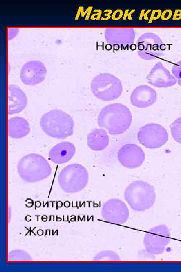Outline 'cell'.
<instances>
[{
	"label": "cell",
	"instance_id": "obj_9",
	"mask_svg": "<svg viewBox=\"0 0 181 272\" xmlns=\"http://www.w3.org/2000/svg\"><path fill=\"white\" fill-rule=\"evenodd\" d=\"M165 45L156 34L146 32L142 34L137 41L138 56L146 60L156 59L163 55Z\"/></svg>",
	"mask_w": 181,
	"mask_h": 272
},
{
	"label": "cell",
	"instance_id": "obj_8",
	"mask_svg": "<svg viewBox=\"0 0 181 272\" xmlns=\"http://www.w3.org/2000/svg\"><path fill=\"white\" fill-rule=\"evenodd\" d=\"M137 139L145 147L156 149L166 143L168 140V134L166 129L160 124L149 123L139 128Z\"/></svg>",
	"mask_w": 181,
	"mask_h": 272
},
{
	"label": "cell",
	"instance_id": "obj_4",
	"mask_svg": "<svg viewBox=\"0 0 181 272\" xmlns=\"http://www.w3.org/2000/svg\"><path fill=\"white\" fill-rule=\"evenodd\" d=\"M124 197L133 210L143 212L154 205L156 195L153 186L142 180H136L126 187Z\"/></svg>",
	"mask_w": 181,
	"mask_h": 272
},
{
	"label": "cell",
	"instance_id": "obj_24",
	"mask_svg": "<svg viewBox=\"0 0 181 272\" xmlns=\"http://www.w3.org/2000/svg\"><path fill=\"white\" fill-rule=\"evenodd\" d=\"M19 32L18 29H13V32L11 33H9L8 38L9 40L12 38H13Z\"/></svg>",
	"mask_w": 181,
	"mask_h": 272
},
{
	"label": "cell",
	"instance_id": "obj_15",
	"mask_svg": "<svg viewBox=\"0 0 181 272\" xmlns=\"http://www.w3.org/2000/svg\"><path fill=\"white\" fill-rule=\"evenodd\" d=\"M157 100L156 91L147 85L136 87L130 95L131 104L138 108H147L152 105Z\"/></svg>",
	"mask_w": 181,
	"mask_h": 272
},
{
	"label": "cell",
	"instance_id": "obj_10",
	"mask_svg": "<svg viewBox=\"0 0 181 272\" xmlns=\"http://www.w3.org/2000/svg\"><path fill=\"white\" fill-rule=\"evenodd\" d=\"M101 215L106 221L121 225L126 223L129 218V210L125 203L122 200L112 198L103 204Z\"/></svg>",
	"mask_w": 181,
	"mask_h": 272
},
{
	"label": "cell",
	"instance_id": "obj_11",
	"mask_svg": "<svg viewBox=\"0 0 181 272\" xmlns=\"http://www.w3.org/2000/svg\"><path fill=\"white\" fill-rule=\"evenodd\" d=\"M46 74V68L42 62L31 60L23 64L20 71V77L24 84L34 86L43 82Z\"/></svg>",
	"mask_w": 181,
	"mask_h": 272
},
{
	"label": "cell",
	"instance_id": "obj_2",
	"mask_svg": "<svg viewBox=\"0 0 181 272\" xmlns=\"http://www.w3.org/2000/svg\"><path fill=\"white\" fill-rule=\"evenodd\" d=\"M40 125L48 136L64 139L73 134L74 122L66 112L58 109L44 113L40 118Z\"/></svg>",
	"mask_w": 181,
	"mask_h": 272
},
{
	"label": "cell",
	"instance_id": "obj_21",
	"mask_svg": "<svg viewBox=\"0 0 181 272\" xmlns=\"http://www.w3.org/2000/svg\"><path fill=\"white\" fill-rule=\"evenodd\" d=\"M9 261H30L31 256L25 251L17 249L11 251L8 254Z\"/></svg>",
	"mask_w": 181,
	"mask_h": 272
},
{
	"label": "cell",
	"instance_id": "obj_7",
	"mask_svg": "<svg viewBox=\"0 0 181 272\" xmlns=\"http://www.w3.org/2000/svg\"><path fill=\"white\" fill-rule=\"evenodd\" d=\"M170 241L171 235L168 228L162 224L148 230L144 236L143 243L146 252L153 255L163 253Z\"/></svg>",
	"mask_w": 181,
	"mask_h": 272
},
{
	"label": "cell",
	"instance_id": "obj_1",
	"mask_svg": "<svg viewBox=\"0 0 181 272\" xmlns=\"http://www.w3.org/2000/svg\"><path fill=\"white\" fill-rule=\"evenodd\" d=\"M132 115L125 105L119 103L108 104L103 107L98 117V124L107 129L109 133L120 134L130 127Z\"/></svg>",
	"mask_w": 181,
	"mask_h": 272
},
{
	"label": "cell",
	"instance_id": "obj_20",
	"mask_svg": "<svg viewBox=\"0 0 181 272\" xmlns=\"http://www.w3.org/2000/svg\"><path fill=\"white\" fill-rule=\"evenodd\" d=\"M94 260L97 261H118L120 259L118 254L112 250H103L94 257Z\"/></svg>",
	"mask_w": 181,
	"mask_h": 272
},
{
	"label": "cell",
	"instance_id": "obj_3",
	"mask_svg": "<svg viewBox=\"0 0 181 272\" xmlns=\"http://www.w3.org/2000/svg\"><path fill=\"white\" fill-rule=\"evenodd\" d=\"M17 169L20 178L28 183L41 181L48 177L52 172L46 159L36 153L29 154L21 158Z\"/></svg>",
	"mask_w": 181,
	"mask_h": 272
},
{
	"label": "cell",
	"instance_id": "obj_6",
	"mask_svg": "<svg viewBox=\"0 0 181 272\" xmlns=\"http://www.w3.org/2000/svg\"><path fill=\"white\" fill-rule=\"evenodd\" d=\"M92 93L102 101H110L118 98L123 92L121 81L113 74L104 73L95 76L90 83Z\"/></svg>",
	"mask_w": 181,
	"mask_h": 272
},
{
	"label": "cell",
	"instance_id": "obj_16",
	"mask_svg": "<svg viewBox=\"0 0 181 272\" xmlns=\"http://www.w3.org/2000/svg\"><path fill=\"white\" fill-rule=\"evenodd\" d=\"M8 112L9 115L19 113L26 107L28 99L24 92L17 85H8Z\"/></svg>",
	"mask_w": 181,
	"mask_h": 272
},
{
	"label": "cell",
	"instance_id": "obj_19",
	"mask_svg": "<svg viewBox=\"0 0 181 272\" xmlns=\"http://www.w3.org/2000/svg\"><path fill=\"white\" fill-rule=\"evenodd\" d=\"M109 137L104 128H95L87 135V145L92 150L99 151L107 148Z\"/></svg>",
	"mask_w": 181,
	"mask_h": 272
},
{
	"label": "cell",
	"instance_id": "obj_23",
	"mask_svg": "<svg viewBox=\"0 0 181 272\" xmlns=\"http://www.w3.org/2000/svg\"><path fill=\"white\" fill-rule=\"evenodd\" d=\"M171 72L177 84L181 86V60L173 65Z\"/></svg>",
	"mask_w": 181,
	"mask_h": 272
},
{
	"label": "cell",
	"instance_id": "obj_17",
	"mask_svg": "<svg viewBox=\"0 0 181 272\" xmlns=\"http://www.w3.org/2000/svg\"><path fill=\"white\" fill-rule=\"evenodd\" d=\"M76 148L72 143L64 141L53 147L49 152L50 160L55 164H62L70 161L75 154Z\"/></svg>",
	"mask_w": 181,
	"mask_h": 272
},
{
	"label": "cell",
	"instance_id": "obj_12",
	"mask_svg": "<svg viewBox=\"0 0 181 272\" xmlns=\"http://www.w3.org/2000/svg\"><path fill=\"white\" fill-rule=\"evenodd\" d=\"M117 158L123 166L134 169L142 164L145 157L144 152L139 146L134 144H127L119 150Z\"/></svg>",
	"mask_w": 181,
	"mask_h": 272
},
{
	"label": "cell",
	"instance_id": "obj_22",
	"mask_svg": "<svg viewBox=\"0 0 181 272\" xmlns=\"http://www.w3.org/2000/svg\"><path fill=\"white\" fill-rule=\"evenodd\" d=\"M170 129L174 140L181 144V116L174 120L170 124Z\"/></svg>",
	"mask_w": 181,
	"mask_h": 272
},
{
	"label": "cell",
	"instance_id": "obj_5",
	"mask_svg": "<svg viewBox=\"0 0 181 272\" xmlns=\"http://www.w3.org/2000/svg\"><path fill=\"white\" fill-rule=\"evenodd\" d=\"M88 181V174L86 168L78 163L69 164L60 172L58 182L65 192H78L83 189Z\"/></svg>",
	"mask_w": 181,
	"mask_h": 272
},
{
	"label": "cell",
	"instance_id": "obj_18",
	"mask_svg": "<svg viewBox=\"0 0 181 272\" xmlns=\"http://www.w3.org/2000/svg\"><path fill=\"white\" fill-rule=\"evenodd\" d=\"M30 132L29 123L24 117L14 116L8 120V135L13 139H21Z\"/></svg>",
	"mask_w": 181,
	"mask_h": 272
},
{
	"label": "cell",
	"instance_id": "obj_14",
	"mask_svg": "<svg viewBox=\"0 0 181 272\" xmlns=\"http://www.w3.org/2000/svg\"><path fill=\"white\" fill-rule=\"evenodd\" d=\"M105 38L110 44L119 46H127L134 43L135 31L133 28H106Z\"/></svg>",
	"mask_w": 181,
	"mask_h": 272
},
{
	"label": "cell",
	"instance_id": "obj_13",
	"mask_svg": "<svg viewBox=\"0 0 181 272\" xmlns=\"http://www.w3.org/2000/svg\"><path fill=\"white\" fill-rule=\"evenodd\" d=\"M146 80L148 83L157 88L171 87L177 83L173 75L159 61L151 68Z\"/></svg>",
	"mask_w": 181,
	"mask_h": 272
}]
</instances>
